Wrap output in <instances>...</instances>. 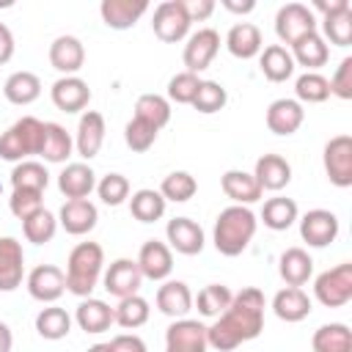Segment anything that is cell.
I'll use <instances>...</instances> for the list:
<instances>
[{
    "mask_svg": "<svg viewBox=\"0 0 352 352\" xmlns=\"http://www.w3.org/2000/svg\"><path fill=\"white\" fill-rule=\"evenodd\" d=\"M264 330V292L256 286H245L228 302V308L217 316L212 327H206V344L217 352H231L245 341L258 338Z\"/></svg>",
    "mask_w": 352,
    "mask_h": 352,
    "instance_id": "cell-1",
    "label": "cell"
},
{
    "mask_svg": "<svg viewBox=\"0 0 352 352\" xmlns=\"http://www.w3.org/2000/svg\"><path fill=\"white\" fill-rule=\"evenodd\" d=\"M256 226H258V220H256V214L248 206H239V204L226 206L217 214L214 234H212V242H214L217 253H223V256H239L250 245V239L256 234Z\"/></svg>",
    "mask_w": 352,
    "mask_h": 352,
    "instance_id": "cell-2",
    "label": "cell"
},
{
    "mask_svg": "<svg viewBox=\"0 0 352 352\" xmlns=\"http://www.w3.org/2000/svg\"><path fill=\"white\" fill-rule=\"evenodd\" d=\"M102 267H104V250L99 242H80L77 248H72L69 258H66V289L77 297H91V292L96 289L99 278H102Z\"/></svg>",
    "mask_w": 352,
    "mask_h": 352,
    "instance_id": "cell-3",
    "label": "cell"
},
{
    "mask_svg": "<svg viewBox=\"0 0 352 352\" xmlns=\"http://www.w3.org/2000/svg\"><path fill=\"white\" fill-rule=\"evenodd\" d=\"M44 146V121L36 116H22L0 135V157L8 162H22L33 154H41Z\"/></svg>",
    "mask_w": 352,
    "mask_h": 352,
    "instance_id": "cell-4",
    "label": "cell"
},
{
    "mask_svg": "<svg viewBox=\"0 0 352 352\" xmlns=\"http://www.w3.org/2000/svg\"><path fill=\"white\" fill-rule=\"evenodd\" d=\"M314 297L324 308H341L352 300V261H344L314 280Z\"/></svg>",
    "mask_w": 352,
    "mask_h": 352,
    "instance_id": "cell-5",
    "label": "cell"
},
{
    "mask_svg": "<svg viewBox=\"0 0 352 352\" xmlns=\"http://www.w3.org/2000/svg\"><path fill=\"white\" fill-rule=\"evenodd\" d=\"M190 16L184 11L182 0H165L154 8V19H151V30L160 41L165 44H176L190 33Z\"/></svg>",
    "mask_w": 352,
    "mask_h": 352,
    "instance_id": "cell-6",
    "label": "cell"
},
{
    "mask_svg": "<svg viewBox=\"0 0 352 352\" xmlns=\"http://www.w3.org/2000/svg\"><path fill=\"white\" fill-rule=\"evenodd\" d=\"M324 173L336 187H352V138L336 135L324 143Z\"/></svg>",
    "mask_w": 352,
    "mask_h": 352,
    "instance_id": "cell-7",
    "label": "cell"
},
{
    "mask_svg": "<svg viewBox=\"0 0 352 352\" xmlns=\"http://www.w3.org/2000/svg\"><path fill=\"white\" fill-rule=\"evenodd\" d=\"M314 30H316V16H314V11L308 6L286 3V6L278 8V14H275V33H278L280 41L294 44L297 38H302V36H308Z\"/></svg>",
    "mask_w": 352,
    "mask_h": 352,
    "instance_id": "cell-8",
    "label": "cell"
},
{
    "mask_svg": "<svg viewBox=\"0 0 352 352\" xmlns=\"http://www.w3.org/2000/svg\"><path fill=\"white\" fill-rule=\"evenodd\" d=\"M217 50H220V33H217V30H212V28L195 30V33L187 38L184 52H182V60H184V66H187L184 72L198 74V72L209 69V63L214 60Z\"/></svg>",
    "mask_w": 352,
    "mask_h": 352,
    "instance_id": "cell-9",
    "label": "cell"
},
{
    "mask_svg": "<svg viewBox=\"0 0 352 352\" xmlns=\"http://www.w3.org/2000/svg\"><path fill=\"white\" fill-rule=\"evenodd\" d=\"M206 327L198 319H176L165 330V352H206Z\"/></svg>",
    "mask_w": 352,
    "mask_h": 352,
    "instance_id": "cell-10",
    "label": "cell"
},
{
    "mask_svg": "<svg viewBox=\"0 0 352 352\" xmlns=\"http://www.w3.org/2000/svg\"><path fill=\"white\" fill-rule=\"evenodd\" d=\"M300 236L311 248H327L338 236V217L330 209H311L300 220Z\"/></svg>",
    "mask_w": 352,
    "mask_h": 352,
    "instance_id": "cell-11",
    "label": "cell"
},
{
    "mask_svg": "<svg viewBox=\"0 0 352 352\" xmlns=\"http://www.w3.org/2000/svg\"><path fill=\"white\" fill-rule=\"evenodd\" d=\"M140 280H143V272H140L138 261H132V258H116V261L107 267L104 278H102L107 294H113V297H118V300L138 294Z\"/></svg>",
    "mask_w": 352,
    "mask_h": 352,
    "instance_id": "cell-12",
    "label": "cell"
},
{
    "mask_svg": "<svg viewBox=\"0 0 352 352\" xmlns=\"http://www.w3.org/2000/svg\"><path fill=\"white\" fill-rule=\"evenodd\" d=\"M25 283H28L30 297L38 300V302H55L66 292V275L55 264H38V267H33Z\"/></svg>",
    "mask_w": 352,
    "mask_h": 352,
    "instance_id": "cell-13",
    "label": "cell"
},
{
    "mask_svg": "<svg viewBox=\"0 0 352 352\" xmlns=\"http://www.w3.org/2000/svg\"><path fill=\"white\" fill-rule=\"evenodd\" d=\"M50 96H52V104L63 113H80L88 107L91 102V88L82 77L72 74V77H60L52 82L50 88Z\"/></svg>",
    "mask_w": 352,
    "mask_h": 352,
    "instance_id": "cell-14",
    "label": "cell"
},
{
    "mask_svg": "<svg viewBox=\"0 0 352 352\" xmlns=\"http://www.w3.org/2000/svg\"><path fill=\"white\" fill-rule=\"evenodd\" d=\"M25 278V253L22 242L14 236H0V292H14Z\"/></svg>",
    "mask_w": 352,
    "mask_h": 352,
    "instance_id": "cell-15",
    "label": "cell"
},
{
    "mask_svg": "<svg viewBox=\"0 0 352 352\" xmlns=\"http://www.w3.org/2000/svg\"><path fill=\"white\" fill-rule=\"evenodd\" d=\"M165 236H168L170 248L176 253H182V256H198L204 250V242H206L204 239V228L195 220H190V217H173V220H168Z\"/></svg>",
    "mask_w": 352,
    "mask_h": 352,
    "instance_id": "cell-16",
    "label": "cell"
},
{
    "mask_svg": "<svg viewBox=\"0 0 352 352\" xmlns=\"http://www.w3.org/2000/svg\"><path fill=\"white\" fill-rule=\"evenodd\" d=\"M104 143V116L96 110H85L77 121V135H74V148L82 160H94Z\"/></svg>",
    "mask_w": 352,
    "mask_h": 352,
    "instance_id": "cell-17",
    "label": "cell"
},
{
    "mask_svg": "<svg viewBox=\"0 0 352 352\" xmlns=\"http://www.w3.org/2000/svg\"><path fill=\"white\" fill-rule=\"evenodd\" d=\"M50 63L63 77L77 74L82 69V63H85V47H82V41L77 36H58L50 44Z\"/></svg>",
    "mask_w": 352,
    "mask_h": 352,
    "instance_id": "cell-18",
    "label": "cell"
},
{
    "mask_svg": "<svg viewBox=\"0 0 352 352\" xmlns=\"http://www.w3.org/2000/svg\"><path fill=\"white\" fill-rule=\"evenodd\" d=\"M96 220H99V212L96 206L88 201V198H77V201H66L58 212V223L63 226L66 234L72 236H82L88 231L96 228Z\"/></svg>",
    "mask_w": 352,
    "mask_h": 352,
    "instance_id": "cell-19",
    "label": "cell"
},
{
    "mask_svg": "<svg viewBox=\"0 0 352 352\" xmlns=\"http://www.w3.org/2000/svg\"><path fill=\"white\" fill-rule=\"evenodd\" d=\"M138 267L143 272V278L148 280H165L173 270V256H170V248L160 239H148L140 245V253H138Z\"/></svg>",
    "mask_w": 352,
    "mask_h": 352,
    "instance_id": "cell-20",
    "label": "cell"
},
{
    "mask_svg": "<svg viewBox=\"0 0 352 352\" xmlns=\"http://www.w3.org/2000/svg\"><path fill=\"white\" fill-rule=\"evenodd\" d=\"M146 11H148L146 0H102L99 6L102 22L113 30H129Z\"/></svg>",
    "mask_w": 352,
    "mask_h": 352,
    "instance_id": "cell-21",
    "label": "cell"
},
{
    "mask_svg": "<svg viewBox=\"0 0 352 352\" xmlns=\"http://www.w3.org/2000/svg\"><path fill=\"white\" fill-rule=\"evenodd\" d=\"M305 121V110L297 99H275L267 107V126L275 135H294Z\"/></svg>",
    "mask_w": 352,
    "mask_h": 352,
    "instance_id": "cell-22",
    "label": "cell"
},
{
    "mask_svg": "<svg viewBox=\"0 0 352 352\" xmlns=\"http://www.w3.org/2000/svg\"><path fill=\"white\" fill-rule=\"evenodd\" d=\"M58 190L69 198H88L91 190H96V173L91 170L88 162H69L60 173H58Z\"/></svg>",
    "mask_w": 352,
    "mask_h": 352,
    "instance_id": "cell-23",
    "label": "cell"
},
{
    "mask_svg": "<svg viewBox=\"0 0 352 352\" xmlns=\"http://www.w3.org/2000/svg\"><path fill=\"white\" fill-rule=\"evenodd\" d=\"M226 47L234 58L239 60H250L256 58L261 50H264V41H261V30L253 25V22H236L231 25V30L226 33Z\"/></svg>",
    "mask_w": 352,
    "mask_h": 352,
    "instance_id": "cell-24",
    "label": "cell"
},
{
    "mask_svg": "<svg viewBox=\"0 0 352 352\" xmlns=\"http://www.w3.org/2000/svg\"><path fill=\"white\" fill-rule=\"evenodd\" d=\"M157 308L170 319H184L192 308V292L184 280H165L157 289Z\"/></svg>",
    "mask_w": 352,
    "mask_h": 352,
    "instance_id": "cell-25",
    "label": "cell"
},
{
    "mask_svg": "<svg viewBox=\"0 0 352 352\" xmlns=\"http://www.w3.org/2000/svg\"><path fill=\"white\" fill-rule=\"evenodd\" d=\"M256 182L261 190H283L292 182V165L280 157V154H264L256 160V170H253Z\"/></svg>",
    "mask_w": 352,
    "mask_h": 352,
    "instance_id": "cell-26",
    "label": "cell"
},
{
    "mask_svg": "<svg viewBox=\"0 0 352 352\" xmlns=\"http://www.w3.org/2000/svg\"><path fill=\"white\" fill-rule=\"evenodd\" d=\"M74 322L80 324V330L96 336V333L110 330V324L116 322V314H113V308H110L104 300L85 297V300L77 305V311H74Z\"/></svg>",
    "mask_w": 352,
    "mask_h": 352,
    "instance_id": "cell-27",
    "label": "cell"
},
{
    "mask_svg": "<svg viewBox=\"0 0 352 352\" xmlns=\"http://www.w3.org/2000/svg\"><path fill=\"white\" fill-rule=\"evenodd\" d=\"M272 311L283 322H302L311 314V297L300 286H286L272 297Z\"/></svg>",
    "mask_w": 352,
    "mask_h": 352,
    "instance_id": "cell-28",
    "label": "cell"
},
{
    "mask_svg": "<svg viewBox=\"0 0 352 352\" xmlns=\"http://www.w3.org/2000/svg\"><path fill=\"white\" fill-rule=\"evenodd\" d=\"M220 184H223V192H226L234 204H239V206L256 204V201L261 198V192H264V190L258 187L256 176L248 173V170H226L223 179H220Z\"/></svg>",
    "mask_w": 352,
    "mask_h": 352,
    "instance_id": "cell-29",
    "label": "cell"
},
{
    "mask_svg": "<svg viewBox=\"0 0 352 352\" xmlns=\"http://www.w3.org/2000/svg\"><path fill=\"white\" fill-rule=\"evenodd\" d=\"M292 60H294V66L300 63V66H305L308 72H316L319 66H324L327 63V58H330V50H327V44H324V38L314 30V33H308V36H302V38H297L294 44H292Z\"/></svg>",
    "mask_w": 352,
    "mask_h": 352,
    "instance_id": "cell-30",
    "label": "cell"
},
{
    "mask_svg": "<svg viewBox=\"0 0 352 352\" xmlns=\"http://www.w3.org/2000/svg\"><path fill=\"white\" fill-rule=\"evenodd\" d=\"M258 66H261V74L270 80V82H286L292 74H294V60H292V52L283 47V44H270L258 52Z\"/></svg>",
    "mask_w": 352,
    "mask_h": 352,
    "instance_id": "cell-31",
    "label": "cell"
},
{
    "mask_svg": "<svg viewBox=\"0 0 352 352\" xmlns=\"http://www.w3.org/2000/svg\"><path fill=\"white\" fill-rule=\"evenodd\" d=\"M278 272L289 286H302L314 275V258L302 248H286L278 258Z\"/></svg>",
    "mask_w": 352,
    "mask_h": 352,
    "instance_id": "cell-32",
    "label": "cell"
},
{
    "mask_svg": "<svg viewBox=\"0 0 352 352\" xmlns=\"http://www.w3.org/2000/svg\"><path fill=\"white\" fill-rule=\"evenodd\" d=\"M3 94H6V99L11 104H30V102H36L41 96V80H38V74L25 72V69L22 72H14L6 80Z\"/></svg>",
    "mask_w": 352,
    "mask_h": 352,
    "instance_id": "cell-33",
    "label": "cell"
},
{
    "mask_svg": "<svg viewBox=\"0 0 352 352\" xmlns=\"http://www.w3.org/2000/svg\"><path fill=\"white\" fill-rule=\"evenodd\" d=\"M72 148H74V140L72 135L55 124V121H44V146H41V154L47 162H66L72 157Z\"/></svg>",
    "mask_w": 352,
    "mask_h": 352,
    "instance_id": "cell-34",
    "label": "cell"
},
{
    "mask_svg": "<svg viewBox=\"0 0 352 352\" xmlns=\"http://www.w3.org/2000/svg\"><path fill=\"white\" fill-rule=\"evenodd\" d=\"M36 333L41 338H47V341H60V338H66L72 333V316L60 305L41 308L36 314Z\"/></svg>",
    "mask_w": 352,
    "mask_h": 352,
    "instance_id": "cell-35",
    "label": "cell"
},
{
    "mask_svg": "<svg viewBox=\"0 0 352 352\" xmlns=\"http://www.w3.org/2000/svg\"><path fill=\"white\" fill-rule=\"evenodd\" d=\"M314 352H352V333L341 322L322 324L311 338Z\"/></svg>",
    "mask_w": 352,
    "mask_h": 352,
    "instance_id": "cell-36",
    "label": "cell"
},
{
    "mask_svg": "<svg viewBox=\"0 0 352 352\" xmlns=\"http://www.w3.org/2000/svg\"><path fill=\"white\" fill-rule=\"evenodd\" d=\"M50 184V173L41 162L36 160H22L14 165L11 170V187L14 190H33V192H44Z\"/></svg>",
    "mask_w": 352,
    "mask_h": 352,
    "instance_id": "cell-37",
    "label": "cell"
},
{
    "mask_svg": "<svg viewBox=\"0 0 352 352\" xmlns=\"http://www.w3.org/2000/svg\"><path fill=\"white\" fill-rule=\"evenodd\" d=\"M165 204H168V201L160 195V190L143 187V190L132 192V198H129V212H132V217L140 220V223H154V220H160V217L165 214Z\"/></svg>",
    "mask_w": 352,
    "mask_h": 352,
    "instance_id": "cell-38",
    "label": "cell"
},
{
    "mask_svg": "<svg viewBox=\"0 0 352 352\" xmlns=\"http://www.w3.org/2000/svg\"><path fill=\"white\" fill-rule=\"evenodd\" d=\"M261 220H264V226L272 228V231H286V228H292L294 220H297V204H294V198L275 195V198L264 201Z\"/></svg>",
    "mask_w": 352,
    "mask_h": 352,
    "instance_id": "cell-39",
    "label": "cell"
},
{
    "mask_svg": "<svg viewBox=\"0 0 352 352\" xmlns=\"http://www.w3.org/2000/svg\"><path fill=\"white\" fill-rule=\"evenodd\" d=\"M135 118L151 124L154 129H162L170 121V102L160 94H143L135 102Z\"/></svg>",
    "mask_w": 352,
    "mask_h": 352,
    "instance_id": "cell-40",
    "label": "cell"
},
{
    "mask_svg": "<svg viewBox=\"0 0 352 352\" xmlns=\"http://www.w3.org/2000/svg\"><path fill=\"white\" fill-rule=\"evenodd\" d=\"M195 192H198V182H195V176L187 173V170H173V173H168V176L162 179V184H160V195H162L165 201H173V204H184V201H190Z\"/></svg>",
    "mask_w": 352,
    "mask_h": 352,
    "instance_id": "cell-41",
    "label": "cell"
},
{
    "mask_svg": "<svg viewBox=\"0 0 352 352\" xmlns=\"http://www.w3.org/2000/svg\"><path fill=\"white\" fill-rule=\"evenodd\" d=\"M55 231H58V217L50 212V209H38V212H33L28 220H22V234H25V239L28 242H33V245H44V242H50L52 236H55Z\"/></svg>",
    "mask_w": 352,
    "mask_h": 352,
    "instance_id": "cell-42",
    "label": "cell"
},
{
    "mask_svg": "<svg viewBox=\"0 0 352 352\" xmlns=\"http://www.w3.org/2000/svg\"><path fill=\"white\" fill-rule=\"evenodd\" d=\"M113 314H116V324H121L124 330H135V327H140V324L148 322L151 308H148V302L140 294H132V297H124L113 308Z\"/></svg>",
    "mask_w": 352,
    "mask_h": 352,
    "instance_id": "cell-43",
    "label": "cell"
},
{
    "mask_svg": "<svg viewBox=\"0 0 352 352\" xmlns=\"http://www.w3.org/2000/svg\"><path fill=\"white\" fill-rule=\"evenodd\" d=\"M294 94H297V102L319 104V102L330 99V82H327V77L319 74V72H305V74L297 77Z\"/></svg>",
    "mask_w": 352,
    "mask_h": 352,
    "instance_id": "cell-44",
    "label": "cell"
},
{
    "mask_svg": "<svg viewBox=\"0 0 352 352\" xmlns=\"http://www.w3.org/2000/svg\"><path fill=\"white\" fill-rule=\"evenodd\" d=\"M231 297H234V294H231L228 286H223V283H209V286H204V289L198 292V297H195L198 314H201V316H220V314L228 308Z\"/></svg>",
    "mask_w": 352,
    "mask_h": 352,
    "instance_id": "cell-45",
    "label": "cell"
},
{
    "mask_svg": "<svg viewBox=\"0 0 352 352\" xmlns=\"http://www.w3.org/2000/svg\"><path fill=\"white\" fill-rule=\"evenodd\" d=\"M226 102H228V94L217 80H201V85L195 91V99H192V107L204 116H212V113L223 110Z\"/></svg>",
    "mask_w": 352,
    "mask_h": 352,
    "instance_id": "cell-46",
    "label": "cell"
},
{
    "mask_svg": "<svg viewBox=\"0 0 352 352\" xmlns=\"http://www.w3.org/2000/svg\"><path fill=\"white\" fill-rule=\"evenodd\" d=\"M322 30L336 47H349V41H352V8L324 16L322 19Z\"/></svg>",
    "mask_w": 352,
    "mask_h": 352,
    "instance_id": "cell-47",
    "label": "cell"
},
{
    "mask_svg": "<svg viewBox=\"0 0 352 352\" xmlns=\"http://www.w3.org/2000/svg\"><path fill=\"white\" fill-rule=\"evenodd\" d=\"M96 192H99L102 204L121 206L129 198V179L124 173H107V176H102V182H96Z\"/></svg>",
    "mask_w": 352,
    "mask_h": 352,
    "instance_id": "cell-48",
    "label": "cell"
},
{
    "mask_svg": "<svg viewBox=\"0 0 352 352\" xmlns=\"http://www.w3.org/2000/svg\"><path fill=\"white\" fill-rule=\"evenodd\" d=\"M198 85H201V77L192 74V72H179V74H173V77L168 80V102L192 104Z\"/></svg>",
    "mask_w": 352,
    "mask_h": 352,
    "instance_id": "cell-49",
    "label": "cell"
},
{
    "mask_svg": "<svg viewBox=\"0 0 352 352\" xmlns=\"http://www.w3.org/2000/svg\"><path fill=\"white\" fill-rule=\"evenodd\" d=\"M157 132H160V129H154L151 124H146V121H140V118L132 116V121L124 126V140H126V146H129L132 151L143 154V151H148V148L154 146Z\"/></svg>",
    "mask_w": 352,
    "mask_h": 352,
    "instance_id": "cell-50",
    "label": "cell"
},
{
    "mask_svg": "<svg viewBox=\"0 0 352 352\" xmlns=\"http://www.w3.org/2000/svg\"><path fill=\"white\" fill-rule=\"evenodd\" d=\"M41 195L44 192H33V190H14L11 198H8V209L16 220H28L33 212H38L44 204H41Z\"/></svg>",
    "mask_w": 352,
    "mask_h": 352,
    "instance_id": "cell-51",
    "label": "cell"
},
{
    "mask_svg": "<svg viewBox=\"0 0 352 352\" xmlns=\"http://www.w3.org/2000/svg\"><path fill=\"white\" fill-rule=\"evenodd\" d=\"M330 82V94L338 99H352V58H344L336 66V74L327 80Z\"/></svg>",
    "mask_w": 352,
    "mask_h": 352,
    "instance_id": "cell-52",
    "label": "cell"
},
{
    "mask_svg": "<svg viewBox=\"0 0 352 352\" xmlns=\"http://www.w3.org/2000/svg\"><path fill=\"white\" fill-rule=\"evenodd\" d=\"M110 349L113 352H146V344L135 333H121V336H116L110 341Z\"/></svg>",
    "mask_w": 352,
    "mask_h": 352,
    "instance_id": "cell-53",
    "label": "cell"
},
{
    "mask_svg": "<svg viewBox=\"0 0 352 352\" xmlns=\"http://www.w3.org/2000/svg\"><path fill=\"white\" fill-rule=\"evenodd\" d=\"M182 3H184V11H187L190 22H204L214 11V0H182Z\"/></svg>",
    "mask_w": 352,
    "mask_h": 352,
    "instance_id": "cell-54",
    "label": "cell"
},
{
    "mask_svg": "<svg viewBox=\"0 0 352 352\" xmlns=\"http://www.w3.org/2000/svg\"><path fill=\"white\" fill-rule=\"evenodd\" d=\"M14 58V33L8 30V25L0 22V66L8 63Z\"/></svg>",
    "mask_w": 352,
    "mask_h": 352,
    "instance_id": "cell-55",
    "label": "cell"
},
{
    "mask_svg": "<svg viewBox=\"0 0 352 352\" xmlns=\"http://www.w3.org/2000/svg\"><path fill=\"white\" fill-rule=\"evenodd\" d=\"M314 8H316V11H322L324 16H330V14L346 11V8H349V3H346V0H314Z\"/></svg>",
    "mask_w": 352,
    "mask_h": 352,
    "instance_id": "cell-56",
    "label": "cell"
},
{
    "mask_svg": "<svg viewBox=\"0 0 352 352\" xmlns=\"http://www.w3.org/2000/svg\"><path fill=\"white\" fill-rule=\"evenodd\" d=\"M220 3H223V8L231 11V14H250V11L256 8L253 0H245V3H239V0H220Z\"/></svg>",
    "mask_w": 352,
    "mask_h": 352,
    "instance_id": "cell-57",
    "label": "cell"
},
{
    "mask_svg": "<svg viewBox=\"0 0 352 352\" xmlns=\"http://www.w3.org/2000/svg\"><path fill=\"white\" fill-rule=\"evenodd\" d=\"M11 344H14V336H11L8 324L0 322V352H11Z\"/></svg>",
    "mask_w": 352,
    "mask_h": 352,
    "instance_id": "cell-58",
    "label": "cell"
},
{
    "mask_svg": "<svg viewBox=\"0 0 352 352\" xmlns=\"http://www.w3.org/2000/svg\"><path fill=\"white\" fill-rule=\"evenodd\" d=\"M88 352H113V349H110V344H94V346H88Z\"/></svg>",
    "mask_w": 352,
    "mask_h": 352,
    "instance_id": "cell-59",
    "label": "cell"
}]
</instances>
